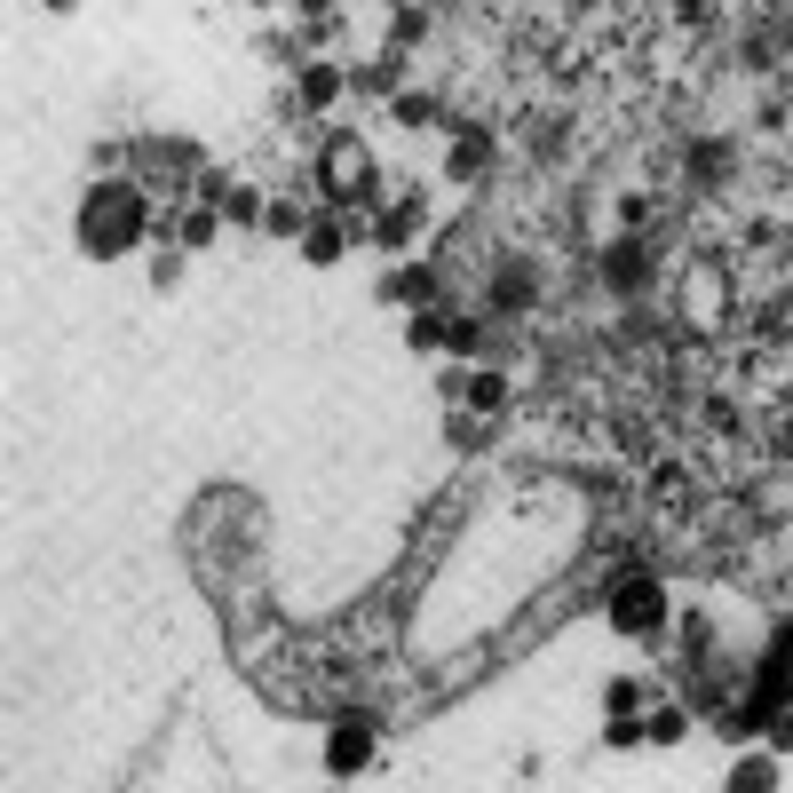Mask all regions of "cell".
<instances>
[{
  "label": "cell",
  "mask_w": 793,
  "mask_h": 793,
  "mask_svg": "<svg viewBox=\"0 0 793 793\" xmlns=\"http://www.w3.org/2000/svg\"><path fill=\"white\" fill-rule=\"evenodd\" d=\"M659 603H667V595H659L651 579H643V587H627V595H619V627H643V619H659Z\"/></svg>",
  "instance_id": "2"
},
{
  "label": "cell",
  "mask_w": 793,
  "mask_h": 793,
  "mask_svg": "<svg viewBox=\"0 0 793 793\" xmlns=\"http://www.w3.org/2000/svg\"><path fill=\"white\" fill-rule=\"evenodd\" d=\"M127 230H135V199H127V191H104V207H88V246L104 254V246H119Z\"/></svg>",
  "instance_id": "1"
},
{
  "label": "cell",
  "mask_w": 793,
  "mask_h": 793,
  "mask_svg": "<svg viewBox=\"0 0 793 793\" xmlns=\"http://www.w3.org/2000/svg\"><path fill=\"white\" fill-rule=\"evenodd\" d=\"M334 770H365V730H341L334 738Z\"/></svg>",
  "instance_id": "3"
}]
</instances>
